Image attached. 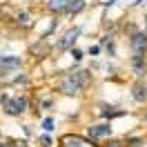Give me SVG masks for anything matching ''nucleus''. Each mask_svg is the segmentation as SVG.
Returning <instances> with one entry per match:
<instances>
[{
	"label": "nucleus",
	"mask_w": 147,
	"mask_h": 147,
	"mask_svg": "<svg viewBox=\"0 0 147 147\" xmlns=\"http://www.w3.org/2000/svg\"><path fill=\"white\" fill-rule=\"evenodd\" d=\"M0 107L5 116L18 118L31 107V100L27 94H0Z\"/></svg>",
	"instance_id": "f03ea898"
},
{
	"label": "nucleus",
	"mask_w": 147,
	"mask_h": 147,
	"mask_svg": "<svg viewBox=\"0 0 147 147\" xmlns=\"http://www.w3.org/2000/svg\"><path fill=\"white\" fill-rule=\"evenodd\" d=\"M92 80V71L87 69H71V71H63V78L58 83V92L63 96H80L85 87Z\"/></svg>",
	"instance_id": "f257e3e1"
},
{
	"label": "nucleus",
	"mask_w": 147,
	"mask_h": 147,
	"mask_svg": "<svg viewBox=\"0 0 147 147\" xmlns=\"http://www.w3.org/2000/svg\"><path fill=\"white\" fill-rule=\"evenodd\" d=\"M125 143H127V147H140V145H145V138H140V136H127V138H125Z\"/></svg>",
	"instance_id": "4468645a"
},
{
	"label": "nucleus",
	"mask_w": 147,
	"mask_h": 147,
	"mask_svg": "<svg viewBox=\"0 0 147 147\" xmlns=\"http://www.w3.org/2000/svg\"><path fill=\"white\" fill-rule=\"evenodd\" d=\"M11 85H22V87H27L29 85V76L27 74H18V76L11 78Z\"/></svg>",
	"instance_id": "2eb2a0df"
},
{
	"label": "nucleus",
	"mask_w": 147,
	"mask_h": 147,
	"mask_svg": "<svg viewBox=\"0 0 147 147\" xmlns=\"http://www.w3.org/2000/svg\"><path fill=\"white\" fill-rule=\"evenodd\" d=\"M129 67H131V74L136 78H145L147 76V56H131Z\"/></svg>",
	"instance_id": "9d476101"
},
{
	"label": "nucleus",
	"mask_w": 147,
	"mask_h": 147,
	"mask_svg": "<svg viewBox=\"0 0 147 147\" xmlns=\"http://www.w3.org/2000/svg\"><path fill=\"white\" fill-rule=\"evenodd\" d=\"M51 51H54V47L47 42V38H40L38 42H34V45H29V56L34 58V60H42V58H47V56H51Z\"/></svg>",
	"instance_id": "1a4fd4ad"
},
{
	"label": "nucleus",
	"mask_w": 147,
	"mask_h": 147,
	"mask_svg": "<svg viewBox=\"0 0 147 147\" xmlns=\"http://www.w3.org/2000/svg\"><path fill=\"white\" fill-rule=\"evenodd\" d=\"M131 98H134V102H147V83L143 78H138L131 85Z\"/></svg>",
	"instance_id": "f8f14e48"
},
{
	"label": "nucleus",
	"mask_w": 147,
	"mask_h": 147,
	"mask_svg": "<svg viewBox=\"0 0 147 147\" xmlns=\"http://www.w3.org/2000/svg\"><path fill=\"white\" fill-rule=\"evenodd\" d=\"M0 147H9V145H7V140H0Z\"/></svg>",
	"instance_id": "b1692460"
},
{
	"label": "nucleus",
	"mask_w": 147,
	"mask_h": 147,
	"mask_svg": "<svg viewBox=\"0 0 147 147\" xmlns=\"http://www.w3.org/2000/svg\"><path fill=\"white\" fill-rule=\"evenodd\" d=\"M58 147H100L96 140L80 134H63L58 138Z\"/></svg>",
	"instance_id": "7ed1b4c3"
},
{
	"label": "nucleus",
	"mask_w": 147,
	"mask_h": 147,
	"mask_svg": "<svg viewBox=\"0 0 147 147\" xmlns=\"http://www.w3.org/2000/svg\"><path fill=\"white\" fill-rule=\"evenodd\" d=\"M143 123H145V125H147V109L143 111Z\"/></svg>",
	"instance_id": "5701e85b"
},
{
	"label": "nucleus",
	"mask_w": 147,
	"mask_h": 147,
	"mask_svg": "<svg viewBox=\"0 0 147 147\" xmlns=\"http://www.w3.org/2000/svg\"><path fill=\"white\" fill-rule=\"evenodd\" d=\"M38 107H42V109H51V107H54V98H51V96L40 98V100H38Z\"/></svg>",
	"instance_id": "a211bd4d"
},
{
	"label": "nucleus",
	"mask_w": 147,
	"mask_h": 147,
	"mask_svg": "<svg viewBox=\"0 0 147 147\" xmlns=\"http://www.w3.org/2000/svg\"><path fill=\"white\" fill-rule=\"evenodd\" d=\"M38 145H40V147H51V145H54V140H51L49 134H40V136H38Z\"/></svg>",
	"instance_id": "f3484780"
},
{
	"label": "nucleus",
	"mask_w": 147,
	"mask_h": 147,
	"mask_svg": "<svg viewBox=\"0 0 147 147\" xmlns=\"http://www.w3.org/2000/svg\"><path fill=\"white\" fill-rule=\"evenodd\" d=\"M22 65H25V63H22L20 56H0V78L13 74L16 69H20Z\"/></svg>",
	"instance_id": "6e6552de"
},
{
	"label": "nucleus",
	"mask_w": 147,
	"mask_h": 147,
	"mask_svg": "<svg viewBox=\"0 0 147 147\" xmlns=\"http://www.w3.org/2000/svg\"><path fill=\"white\" fill-rule=\"evenodd\" d=\"M7 145L9 147H29L27 140H20V138H7Z\"/></svg>",
	"instance_id": "6ab92c4d"
},
{
	"label": "nucleus",
	"mask_w": 147,
	"mask_h": 147,
	"mask_svg": "<svg viewBox=\"0 0 147 147\" xmlns=\"http://www.w3.org/2000/svg\"><path fill=\"white\" fill-rule=\"evenodd\" d=\"M111 120H105V123H94V125H89L87 127V136L92 138V140H100V138H109L111 136Z\"/></svg>",
	"instance_id": "0eeeda50"
},
{
	"label": "nucleus",
	"mask_w": 147,
	"mask_h": 147,
	"mask_svg": "<svg viewBox=\"0 0 147 147\" xmlns=\"http://www.w3.org/2000/svg\"><path fill=\"white\" fill-rule=\"evenodd\" d=\"M34 25H36V20H34V16H31L27 9H22V11L16 13V27H18V29L29 31V29H34Z\"/></svg>",
	"instance_id": "9b49d317"
},
{
	"label": "nucleus",
	"mask_w": 147,
	"mask_h": 147,
	"mask_svg": "<svg viewBox=\"0 0 147 147\" xmlns=\"http://www.w3.org/2000/svg\"><path fill=\"white\" fill-rule=\"evenodd\" d=\"M145 34H147V16H145Z\"/></svg>",
	"instance_id": "393cba45"
},
{
	"label": "nucleus",
	"mask_w": 147,
	"mask_h": 147,
	"mask_svg": "<svg viewBox=\"0 0 147 147\" xmlns=\"http://www.w3.org/2000/svg\"><path fill=\"white\" fill-rule=\"evenodd\" d=\"M100 54V45H94V47H89V56H98Z\"/></svg>",
	"instance_id": "4be33fe9"
},
{
	"label": "nucleus",
	"mask_w": 147,
	"mask_h": 147,
	"mask_svg": "<svg viewBox=\"0 0 147 147\" xmlns=\"http://www.w3.org/2000/svg\"><path fill=\"white\" fill-rule=\"evenodd\" d=\"M78 36H80V27H71V29H67L63 36H60V40L56 42L54 51H56V54H63V51H71L74 47H76V40H78Z\"/></svg>",
	"instance_id": "39448f33"
},
{
	"label": "nucleus",
	"mask_w": 147,
	"mask_h": 147,
	"mask_svg": "<svg viewBox=\"0 0 147 147\" xmlns=\"http://www.w3.org/2000/svg\"><path fill=\"white\" fill-rule=\"evenodd\" d=\"M69 56H71L74 60H76V63H80V60H83V51H80L78 47H74L71 51H69Z\"/></svg>",
	"instance_id": "412c9836"
},
{
	"label": "nucleus",
	"mask_w": 147,
	"mask_h": 147,
	"mask_svg": "<svg viewBox=\"0 0 147 147\" xmlns=\"http://www.w3.org/2000/svg\"><path fill=\"white\" fill-rule=\"evenodd\" d=\"M127 38H129V51H131V56H147V34H145V29H136Z\"/></svg>",
	"instance_id": "20e7f679"
},
{
	"label": "nucleus",
	"mask_w": 147,
	"mask_h": 147,
	"mask_svg": "<svg viewBox=\"0 0 147 147\" xmlns=\"http://www.w3.org/2000/svg\"><path fill=\"white\" fill-rule=\"evenodd\" d=\"M100 147H127L125 140H118V138H109V140H105Z\"/></svg>",
	"instance_id": "dca6fc26"
},
{
	"label": "nucleus",
	"mask_w": 147,
	"mask_h": 147,
	"mask_svg": "<svg viewBox=\"0 0 147 147\" xmlns=\"http://www.w3.org/2000/svg\"><path fill=\"white\" fill-rule=\"evenodd\" d=\"M54 118H51V116H49V118H45L42 120V129H45V131H54Z\"/></svg>",
	"instance_id": "aec40b11"
},
{
	"label": "nucleus",
	"mask_w": 147,
	"mask_h": 147,
	"mask_svg": "<svg viewBox=\"0 0 147 147\" xmlns=\"http://www.w3.org/2000/svg\"><path fill=\"white\" fill-rule=\"evenodd\" d=\"M125 114H127L125 109H116V107H109V105H102V111H100V116H102V118H107V120L120 118V116H125Z\"/></svg>",
	"instance_id": "ddd939ff"
},
{
	"label": "nucleus",
	"mask_w": 147,
	"mask_h": 147,
	"mask_svg": "<svg viewBox=\"0 0 147 147\" xmlns=\"http://www.w3.org/2000/svg\"><path fill=\"white\" fill-rule=\"evenodd\" d=\"M45 2V11L51 16H69L74 0H42Z\"/></svg>",
	"instance_id": "423d86ee"
}]
</instances>
